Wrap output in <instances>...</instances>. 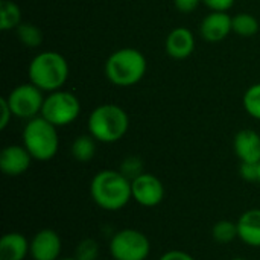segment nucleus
<instances>
[{
    "label": "nucleus",
    "instance_id": "1",
    "mask_svg": "<svg viewBox=\"0 0 260 260\" xmlns=\"http://www.w3.org/2000/svg\"><path fill=\"white\" fill-rule=\"evenodd\" d=\"M91 200L104 210H120L133 198L131 180L120 171L104 169L98 172L90 183Z\"/></svg>",
    "mask_w": 260,
    "mask_h": 260
},
{
    "label": "nucleus",
    "instance_id": "2",
    "mask_svg": "<svg viewBox=\"0 0 260 260\" xmlns=\"http://www.w3.org/2000/svg\"><path fill=\"white\" fill-rule=\"evenodd\" d=\"M148 70L146 56L134 47L114 50L105 61V78L116 87H133L139 84Z\"/></svg>",
    "mask_w": 260,
    "mask_h": 260
},
{
    "label": "nucleus",
    "instance_id": "3",
    "mask_svg": "<svg viewBox=\"0 0 260 260\" xmlns=\"http://www.w3.org/2000/svg\"><path fill=\"white\" fill-rule=\"evenodd\" d=\"M69 62L59 52L44 50L37 53L27 66L29 82L44 93L61 90L69 79Z\"/></svg>",
    "mask_w": 260,
    "mask_h": 260
},
{
    "label": "nucleus",
    "instance_id": "4",
    "mask_svg": "<svg viewBox=\"0 0 260 260\" xmlns=\"http://www.w3.org/2000/svg\"><path fill=\"white\" fill-rule=\"evenodd\" d=\"M87 128L99 143H116L126 134L129 117L120 105L102 104L90 113Z\"/></svg>",
    "mask_w": 260,
    "mask_h": 260
},
{
    "label": "nucleus",
    "instance_id": "5",
    "mask_svg": "<svg viewBox=\"0 0 260 260\" xmlns=\"http://www.w3.org/2000/svg\"><path fill=\"white\" fill-rule=\"evenodd\" d=\"M21 140L32 158L38 161L52 160L59 148L58 128L43 116H37L26 122L21 133Z\"/></svg>",
    "mask_w": 260,
    "mask_h": 260
},
{
    "label": "nucleus",
    "instance_id": "6",
    "mask_svg": "<svg viewBox=\"0 0 260 260\" xmlns=\"http://www.w3.org/2000/svg\"><path fill=\"white\" fill-rule=\"evenodd\" d=\"M81 114V102L76 94L67 90H56L44 98L41 114L56 128L73 123Z\"/></svg>",
    "mask_w": 260,
    "mask_h": 260
},
{
    "label": "nucleus",
    "instance_id": "7",
    "mask_svg": "<svg viewBox=\"0 0 260 260\" xmlns=\"http://www.w3.org/2000/svg\"><path fill=\"white\" fill-rule=\"evenodd\" d=\"M151 253V242L139 230L125 229L110 239V254L113 260H146Z\"/></svg>",
    "mask_w": 260,
    "mask_h": 260
},
{
    "label": "nucleus",
    "instance_id": "8",
    "mask_svg": "<svg viewBox=\"0 0 260 260\" xmlns=\"http://www.w3.org/2000/svg\"><path fill=\"white\" fill-rule=\"evenodd\" d=\"M14 117L30 120L41 114V108L44 104V91L40 90L32 82L18 84L14 87L8 96H5Z\"/></svg>",
    "mask_w": 260,
    "mask_h": 260
},
{
    "label": "nucleus",
    "instance_id": "9",
    "mask_svg": "<svg viewBox=\"0 0 260 260\" xmlns=\"http://www.w3.org/2000/svg\"><path fill=\"white\" fill-rule=\"evenodd\" d=\"M133 200L143 207H155L165 198L163 183L152 174H142L131 181Z\"/></svg>",
    "mask_w": 260,
    "mask_h": 260
},
{
    "label": "nucleus",
    "instance_id": "10",
    "mask_svg": "<svg viewBox=\"0 0 260 260\" xmlns=\"http://www.w3.org/2000/svg\"><path fill=\"white\" fill-rule=\"evenodd\" d=\"M62 242L56 232L44 229L38 232L29 242V256L32 260H58Z\"/></svg>",
    "mask_w": 260,
    "mask_h": 260
},
{
    "label": "nucleus",
    "instance_id": "11",
    "mask_svg": "<svg viewBox=\"0 0 260 260\" xmlns=\"http://www.w3.org/2000/svg\"><path fill=\"white\" fill-rule=\"evenodd\" d=\"M232 18L233 17L229 12L210 11V14H207L200 23V35L209 43L224 41L233 32Z\"/></svg>",
    "mask_w": 260,
    "mask_h": 260
},
{
    "label": "nucleus",
    "instance_id": "12",
    "mask_svg": "<svg viewBox=\"0 0 260 260\" xmlns=\"http://www.w3.org/2000/svg\"><path fill=\"white\" fill-rule=\"evenodd\" d=\"M32 160V155L23 145H9L0 152V169L8 177H18L29 169Z\"/></svg>",
    "mask_w": 260,
    "mask_h": 260
},
{
    "label": "nucleus",
    "instance_id": "13",
    "mask_svg": "<svg viewBox=\"0 0 260 260\" xmlns=\"http://www.w3.org/2000/svg\"><path fill=\"white\" fill-rule=\"evenodd\" d=\"M195 35L187 27H175L172 29L165 40V50L168 56L174 59H186L195 50Z\"/></svg>",
    "mask_w": 260,
    "mask_h": 260
},
{
    "label": "nucleus",
    "instance_id": "14",
    "mask_svg": "<svg viewBox=\"0 0 260 260\" xmlns=\"http://www.w3.org/2000/svg\"><path fill=\"white\" fill-rule=\"evenodd\" d=\"M233 148L241 163H260V134L245 128L236 133Z\"/></svg>",
    "mask_w": 260,
    "mask_h": 260
},
{
    "label": "nucleus",
    "instance_id": "15",
    "mask_svg": "<svg viewBox=\"0 0 260 260\" xmlns=\"http://www.w3.org/2000/svg\"><path fill=\"white\" fill-rule=\"evenodd\" d=\"M238 238L248 247H260V209H251L238 219Z\"/></svg>",
    "mask_w": 260,
    "mask_h": 260
},
{
    "label": "nucleus",
    "instance_id": "16",
    "mask_svg": "<svg viewBox=\"0 0 260 260\" xmlns=\"http://www.w3.org/2000/svg\"><path fill=\"white\" fill-rule=\"evenodd\" d=\"M29 254V242L21 233H6L0 239V260H24Z\"/></svg>",
    "mask_w": 260,
    "mask_h": 260
},
{
    "label": "nucleus",
    "instance_id": "17",
    "mask_svg": "<svg viewBox=\"0 0 260 260\" xmlns=\"http://www.w3.org/2000/svg\"><path fill=\"white\" fill-rule=\"evenodd\" d=\"M98 143L99 142L91 134H82V136H78L73 140V143L70 146V152H72L75 160L87 163L96 155Z\"/></svg>",
    "mask_w": 260,
    "mask_h": 260
},
{
    "label": "nucleus",
    "instance_id": "18",
    "mask_svg": "<svg viewBox=\"0 0 260 260\" xmlns=\"http://www.w3.org/2000/svg\"><path fill=\"white\" fill-rule=\"evenodd\" d=\"M23 23L21 20V9L12 0H2L0 2V29L2 30H12L17 29Z\"/></svg>",
    "mask_w": 260,
    "mask_h": 260
},
{
    "label": "nucleus",
    "instance_id": "19",
    "mask_svg": "<svg viewBox=\"0 0 260 260\" xmlns=\"http://www.w3.org/2000/svg\"><path fill=\"white\" fill-rule=\"evenodd\" d=\"M233 32L242 38H251L259 32V20L248 12H241L232 18Z\"/></svg>",
    "mask_w": 260,
    "mask_h": 260
},
{
    "label": "nucleus",
    "instance_id": "20",
    "mask_svg": "<svg viewBox=\"0 0 260 260\" xmlns=\"http://www.w3.org/2000/svg\"><path fill=\"white\" fill-rule=\"evenodd\" d=\"M17 38L21 44H24L26 47H38L43 43V32L32 23L23 21L17 29H15Z\"/></svg>",
    "mask_w": 260,
    "mask_h": 260
},
{
    "label": "nucleus",
    "instance_id": "21",
    "mask_svg": "<svg viewBox=\"0 0 260 260\" xmlns=\"http://www.w3.org/2000/svg\"><path fill=\"white\" fill-rule=\"evenodd\" d=\"M244 110L256 120H260V82L250 85L242 98Z\"/></svg>",
    "mask_w": 260,
    "mask_h": 260
},
{
    "label": "nucleus",
    "instance_id": "22",
    "mask_svg": "<svg viewBox=\"0 0 260 260\" xmlns=\"http://www.w3.org/2000/svg\"><path fill=\"white\" fill-rule=\"evenodd\" d=\"M212 236L219 244H229L238 238V224L232 221H219L213 225Z\"/></svg>",
    "mask_w": 260,
    "mask_h": 260
},
{
    "label": "nucleus",
    "instance_id": "23",
    "mask_svg": "<svg viewBox=\"0 0 260 260\" xmlns=\"http://www.w3.org/2000/svg\"><path fill=\"white\" fill-rule=\"evenodd\" d=\"M98 256H99V244L91 238L82 239L75 250V259L78 260H98Z\"/></svg>",
    "mask_w": 260,
    "mask_h": 260
},
{
    "label": "nucleus",
    "instance_id": "24",
    "mask_svg": "<svg viewBox=\"0 0 260 260\" xmlns=\"http://www.w3.org/2000/svg\"><path fill=\"white\" fill-rule=\"evenodd\" d=\"M119 171L128 178V180H136L137 177H140L142 174H145L143 171V161L140 160V157L137 155H129L126 158L122 160Z\"/></svg>",
    "mask_w": 260,
    "mask_h": 260
},
{
    "label": "nucleus",
    "instance_id": "25",
    "mask_svg": "<svg viewBox=\"0 0 260 260\" xmlns=\"http://www.w3.org/2000/svg\"><path fill=\"white\" fill-rule=\"evenodd\" d=\"M239 175L250 183H256L259 180V163H241Z\"/></svg>",
    "mask_w": 260,
    "mask_h": 260
},
{
    "label": "nucleus",
    "instance_id": "26",
    "mask_svg": "<svg viewBox=\"0 0 260 260\" xmlns=\"http://www.w3.org/2000/svg\"><path fill=\"white\" fill-rule=\"evenodd\" d=\"M236 0H203V5L215 12H229Z\"/></svg>",
    "mask_w": 260,
    "mask_h": 260
},
{
    "label": "nucleus",
    "instance_id": "27",
    "mask_svg": "<svg viewBox=\"0 0 260 260\" xmlns=\"http://www.w3.org/2000/svg\"><path fill=\"white\" fill-rule=\"evenodd\" d=\"M200 5H203V0H174L175 9L181 14H192Z\"/></svg>",
    "mask_w": 260,
    "mask_h": 260
},
{
    "label": "nucleus",
    "instance_id": "28",
    "mask_svg": "<svg viewBox=\"0 0 260 260\" xmlns=\"http://www.w3.org/2000/svg\"><path fill=\"white\" fill-rule=\"evenodd\" d=\"M0 108H2V117H0V129H5L8 125H9V122H11V119L14 117V114H12V111H11V107H9V104H8V101H6V98L3 96L2 99H0Z\"/></svg>",
    "mask_w": 260,
    "mask_h": 260
},
{
    "label": "nucleus",
    "instance_id": "29",
    "mask_svg": "<svg viewBox=\"0 0 260 260\" xmlns=\"http://www.w3.org/2000/svg\"><path fill=\"white\" fill-rule=\"evenodd\" d=\"M158 260H195L190 254L181 251V250H171V251H166L161 257Z\"/></svg>",
    "mask_w": 260,
    "mask_h": 260
},
{
    "label": "nucleus",
    "instance_id": "30",
    "mask_svg": "<svg viewBox=\"0 0 260 260\" xmlns=\"http://www.w3.org/2000/svg\"><path fill=\"white\" fill-rule=\"evenodd\" d=\"M58 260H78V259H75V257H66V259H58Z\"/></svg>",
    "mask_w": 260,
    "mask_h": 260
},
{
    "label": "nucleus",
    "instance_id": "31",
    "mask_svg": "<svg viewBox=\"0 0 260 260\" xmlns=\"http://www.w3.org/2000/svg\"><path fill=\"white\" fill-rule=\"evenodd\" d=\"M257 183L260 184V163H259V180H257Z\"/></svg>",
    "mask_w": 260,
    "mask_h": 260
},
{
    "label": "nucleus",
    "instance_id": "32",
    "mask_svg": "<svg viewBox=\"0 0 260 260\" xmlns=\"http://www.w3.org/2000/svg\"><path fill=\"white\" fill-rule=\"evenodd\" d=\"M232 260H247V259H242V257H236V259H232Z\"/></svg>",
    "mask_w": 260,
    "mask_h": 260
}]
</instances>
